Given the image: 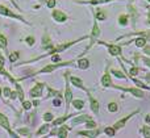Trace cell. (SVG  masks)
<instances>
[{"mask_svg": "<svg viewBox=\"0 0 150 138\" xmlns=\"http://www.w3.org/2000/svg\"><path fill=\"white\" fill-rule=\"evenodd\" d=\"M78 67L82 68V70L88 68V67H90V61H88V59H79V61H78Z\"/></svg>", "mask_w": 150, "mask_h": 138, "instance_id": "9a60e30c", "label": "cell"}, {"mask_svg": "<svg viewBox=\"0 0 150 138\" xmlns=\"http://www.w3.org/2000/svg\"><path fill=\"white\" fill-rule=\"evenodd\" d=\"M16 92H11V99H16Z\"/></svg>", "mask_w": 150, "mask_h": 138, "instance_id": "f6af8a7d", "label": "cell"}, {"mask_svg": "<svg viewBox=\"0 0 150 138\" xmlns=\"http://www.w3.org/2000/svg\"><path fill=\"white\" fill-rule=\"evenodd\" d=\"M70 117H71V116L66 115L65 117L57 118V120H54V121H53V125H54V126H57V125H61V124H62V123H65V121H66V120H69V118H70Z\"/></svg>", "mask_w": 150, "mask_h": 138, "instance_id": "ac0fdd59", "label": "cell"}, {"mask_svg": "<svg viewBox=\"0 0 150 138\" xmlns=\"http://www.w3.org/2000/svg\"><path fill=\"white\" fill-rule=\"evenodd\" d=\"M138 71H140V68H137V67H133V68H130V71H129L130 76H134V75H137V74H138Z\"/></svg>", "mask_w": 150, "mask_h": 138, "instance_id": "4dcf8cb0", "label": "cell"}, {"mask_svg": "<svg viewBox=\"0 0 150 138\" xmlns=\"http://www.w3.org/2000/svg\"><path fill=\"white\" fill-rule=\"evenodd\" d=\"M96 18H98V20H105V15H104L103 11L99 9V12L96 13Z\"/></svg>", "mask_w": 150, "mask_h": 138, "instance_id": "4316f807", "label": "cell"}, {"mask_svg": "<svg viewBox=\"0 0 150 138\" xmlns=\"http://www.w3.org/2000/svg\"><path fill=\"white\" fill-rule=\"evenodd\" d=\"M47 94H49L47 96L52 97V96H58V95H59V92H58V91H54V89H52V88H47Z\"/></svg>", "mask_w": 150, "mask_h": 138, "instance_id": "83f0119b", "label": "cell"}, {"mask_svg": "<svg viewBox=\"0 0 150 138\" xmlns=\"http://www.w3.org/2000/svg\"><path fill=\"white\" fill-rule=\"evenodd\" d=\"M71 62H66V63H58V65H50V66H46V67H44L42 70H40L38 73H36L37 75H41V74H49V73H52V71H54L55 68H58V67H61V66H66V65H70Z\"/></svg>", "mask_w": 150, "mask_h": 138, "instance_id": "7a4b0ae2", "label": "cell"}, {"mask_svg": "<svg viewBox=\"0 0 150 138\" xmlns=\"http://www.w3.org/2000/svg\"><path fill=\"white\" fill-rule=\"evenodd\" d=\"M104 132H105V134H108L109 137H113L115 136V128H107Z\"/></svg>", "mask_w": 150, "mask_h": 138, "instance_id": "f1b7e54d", "label": "cell"}, {"mask_svg": "<svg viewBox=\"0 0 150 138\" xmlns=\"http://www.w3.org/2000/svg\"><path fill=\"white\" fill-rule=\"evenodd\" d=\"M73 105L75 107V109H82L84 107V103H83V100H74Z\"/></svg>", "mask_w": 150, "mask_h": 138, "instance_id": "ffe728a7", "label": "cell"}, {"mask_svg": "<svg viewBox=\"0 0 150 138\" xmlns=\"http://www.w3.org/2000/svg\"><path fill=\"white\" fill-rule=\"evenodd\" d=\"M146 123H150V115L146 116Z\"/></svg>", "mask_w": 150, "mask_h": 138, "instance_id": "7dc6e473", "label": "cell"}, {"mask_svg": "<svg viewBox=\"0 0 150 138\" xmlns=\"http://www.w3.org/2000/svg\"><path fill=\"white\" fill-rule=\"evenodd\" d=\"M23 107H24V109H29L32 107V104L29 101H23Z\"/></svg>", "mask_w": 150, "mask_h": 138, "instance_id": "8d00e7d4", "label": "cell"}, {"mask_svg": "<svg viewBox=\"0 0 150 138\" xmlns=\"http://www.w3.org/2000/svg\"><path fill=\"white\" fill-rule=\"evenodd\" d=\"M145 45H146V38L140 37V38L136 39V46H137V47H144Z\"/></svg>", "mask_w": 150, "mask_h": 138, "instance_id": "d6986e66", "label": "cell"}, {"mask_svg": "<svg viewBox=\"0 0 150 138\" xmlns=\"http://www.w3.org/2000/svg\"><path fill=\"white\" fill-rule=\"evenodd\" d=\"M86 125H87V128H88V129H93V128H96V124L93 123V121H91V120H88Z\"/></svg>", "mask_w": 150, "mask_h": 138, "instance_id": "d6a6232c", "label": "cell"}, {"mask_svg": "<svg viewBox=\"0 0 150 138\" xmlns=\"http://www.w3.org/2000/svg\"><path fill=\"white\" fill-rule=\"evenodd\" d=\"M119 23H120V25H127L128 24V16H125V15H122V16H120L119 17Z\"/></svg>", "mask_w": 150, "mask_h": 138, "instance_id": "cb8c5ba5", "label": "cell"}, {"mask_svg": "<svg viewBox=\"0 0 150 138\" xmlns=\"http://www.w3.org/2000/svg\"><path fill=\"white\" fill-rule=\"evenodd\" d=\"M108 1H113V0H88V1H80L82 4H104Z\"/></svg>", "mask_w": 150, "mask_h": 138, "instance_id": "2e32d148", "label": "cell"}, {"mask_svg": "<svg viewBox=\"0 0 150 138\" xmlns=\"http://www.w3.org/2000/svg\"><path fill=\"white\" fill-rule=\"evenodd\" d=\"M141 132H142V134L145 137H150V126H144Z\"/></svg>", "mask_w": 150, "mask_h": 138, "instance_id": "484cf974", "label": "cell"}, {"mask_svg": "<svg viewBox=\"0 0 150 138\" xmlns=\"http://www.w3.org/2000/svg\"><path fill=\"white\" fill-rule=\"evenodd\" d=\"M40 104V101H38V100H34V101H33V105H34V107H37V105H38Z\"/></svg>", "mask_w": 150, "mask_h": 138, "instance_id": "bcb514c9", "label": "cell"}, {"mask_svg": "<svg viewBox=\"0 0 150 138\" xmlns=\"http://www.w3.org/2000/svg\"><path fill=\"white\" fill-rule=\"evenodd\" d=\"M117 109H119V107H117L116 103H111V104L108 105V111H109V112H117Z\"/></svg>", "mask_w": 150, "mask_h": 138, "instance_id": "d4e9b609", "label": "cell"}, {"mask_svg": "<svg viewBox=\"0 0 150 138\" xmlns=\"http://www.w3.org/2000/svg\"><path fill=\"white\" fill-rule=\"evenodd\" d=\"M0 47L1 49H7V38H5L3 34H0Z\"/></svg>", "mask_w": 150, "mask_h": 138, "instance_id": "603a6c76", "label": "cell"}, {"mask_svg": "<svg viewBox=\"0 0 150 138\" xmlns=\"http://www.w3.org/2000/svg\"><path fill=\"white\" fill-rule=\"evenodd\" d=\"M42 88H44V83H37L36 86L30 89L29 95H30L32 97H40L42 95Z\"/></svg>", "mask_w": 150, "mask_h": 138, "instance_id": "277c9868", "label": "cell"}, {"mask_svg": "<svg viewBox=\"0 0 150 138\" xmlns=\"http://www.w3.org/2000/svg\"><path fill=\"white\" fill-rule=\"evenodd\" d=\"M3 92H4V96L5 97H9L11 96V89L8 88V87H5V88L3 89Z\"/></svg>", "mask_w": 150, "mask_h": 138, "instance_id": "d590c367", "label": "cell"}, {"mask_svg": "<svg viewBox=\"0 0 150 138\" xmlns=\"http://www.w3.org/2000/svg\"><path fill=\"white\" fill-rule=\"evenodd\" d=\"M137 112H138V111H136V112H134V113H132V115L127 116V117H125V118H122V120L117 121V123H116V124H115V125H113L115 130H119V129H121V128H122V126H124V125H125V123H127V121H128V120H129V118H130V117H132V116H133V115H136V113H137Z\"/></svg>", "mask_w": 150, "mask_h": 138, "instance_id": "ba28073f", "label": "cell"}, {"mask_svg": "<svg viewBox=\"0 0 150 138\" xmlns=\"http://www.w3.org/2000/svg\"><path fill=\"white\" fill-rule=\"evenodd\" d=\"M0 126H3V128H4L5 130L9 133L11 137H16V134L11 130V126H9V121H8V118L5 117L4 115H1V113H0Z\"/></svg>", "mask_w": 150, "mask_h": 138, "instance_id": "3957f363", "label": "cell"}, {"mask_svg": "<svg viewBox=\"0 0 150 138\" xmlns=\"http://www.w3.org/2000/svg\"><path fill=\"white\" fill-rule=\"evenodd\" d=\"M53 105H54V107H59V105H61V100L59 99H54V100H53Z\"/></svg>", "mask_w": 150, "mask_h": 138, "instance_id": "f35d334b", "label": "cell"}, {"mask_svg": "<svg viewBox=\"0 0 150 138\" xmlns=\"http://www.w3.org/2000/svg\"><path fill=\"white\" fill-rule=\"evenodd\" d=\"M53 118H54V117H53L52 113H45V115H44V120L45 121H52Z\"/></svg>", "mask_w": 150, "mask_h": 138, "instance_id": "1f68e13d", "label": "cell"}, {"mask_svg": "<svg viewBox=\"0 0 150 138\" xmlns=\"http://www.w3.org/2000/svg\"><path fill=\"white\" fill-rule=\"evenodd\" d=\"M55 5V0H49L47 1V8H54Z\"/></svg>", "mask_w": 150, "mask_h": 138, "instance_id": "74e56055", "label": "cell"}, {"mask_svg": "<svg viewBox=\"0 0 150 138\" xmlns=\"http://www.w3.org/2000/svg\"><path fill=\"white\" fill-rule=\"evenodd\" d=\"M3 65H4V58L0 55V71H1V68H3Z\"/></svg>", "mask_w": 150, "mask_h": 138, "instance_id": "7bdbcfd3", "label": "cell"}, {"mask_svg": "<svg viewBox=\"0 0 150 138\" xmlns=\"http://www.w3.org/2000/svg\"><path fill=\"white\" fill-rule=\"evenodd\" d=\"M17 133L23 134V136H28V134H29V130H28V129H18Z\"/></svg>", "mask_w": 150, "mask_h": 138, "instance_id": "e575fe53", "label": "cell"}, {"mask_svg": "<svg viewBox=\"0 0 150 138\" xmlns=\"http://www.w3.org/2000/svg\"><path fill=\"white\" fill-rule=\"evenodd\" d=\"M0 15H4V16H8V17H12V18H17V20H20L21 23H26L25 20H24L21 16H17L16 13L11 12L8 8H5L4 5H0Z\"/></svg>", "mask_w": 150, "mask_h": 138, "instance_id": "6da1fadb", "label": "cell"}, {"mask_svg": "<svg viewBox=\"0 0 150 138\" xmlns=\"http://www.w3.org/2000/svg\"><path fill=\"white\" fill-rule=\"evenodd\" d=\"M148 1H149V3H150V0H148Z\"/></svg>", "mask_w": 150, "mask_h": 138, "instance_id": "816d5d0a", "label": "cell"}, {"mask_svg": "<svg viewBox=\"0 0 150 138\" xmlns=\"http://www.w3.org/2000/svg\"><path fill=\"white\" fill-rule=\"evenodd\" d=\"M88 120H91V116H88V115L79 116V117H76V118H74V120H73V125H76V124H82V123H87Z\"/></svg>", "mask_w": 150, "mask_h": 138, "instance_id": "30bf717a", "label": "cell"}, {"mask_svg": "<svg viewBox=\"0 0 150 138\" xmlns=\"http://www.w3.org/2000/svg\"><path fill=\"white\" fill-rule=\"evenodd\" d=\"M101 84H103L104 87H109V86H112L111 75H109L108 73H105V74H104V76L101 78Z\"/></svg>", "mask_w": 150, "mask_h": 138, "instance_id": "7c38bea8", "label": "cell"}, {"mask_svg": "<svg viewBox=\"0 0 150 138\" xmlns=\"http://www.w3.org/2000/svg\"><path fill=\"white\" fill-rule=\"evenodd\" d=\"M26 42H28L29 45H33L34 44V38L33 37H28V38H26Z\"/></svg>", "mask_w": 150, "mask_h": 138, "instance_id": "b9f144b4", "label": "cell"}, {"mask_svg": "<svg viewBox=\"0 0 150 138\" xmlns=\"http://www.w3.org/2000/svg\"><path fill=\"white\" fill-rule=\"evenodd\" d=\"M112 74H115V75H116L117 76V78H121V79H124L125 78V75H124V74H122V73H120V71H112Z\"/></svg>", "mask_w": 150, "mask_h": 138, "instance_id": "836d02e7", "label": "cell"}, {"mask_svg": "<svg viewBox=\"0 0 150 138\" xmlns=\"http://www.w3.org/2000/svg\"><path fill=\"white\" fill-rule=\"evenodd\" d=\"M40 1H41V3H44V1H45V0H40Z\"/></svg>", "mask_w": 150, "mask_h": 138, "instance_id": "681fc988", "label": "cell"}, {"mask_svg": "<svg viewBox=\"0 0 150 138\" xmlns=\"http://www.w3.org/2000/svg\"><path fill=\"white\" fill-rule=\"evenodd\" d=\"M55 133L58 134V137H67V128H61Z\"/></svg>", "mask_w": 150, "mask_h": 138, "instance_id": "7402d4cb", "label": "cell"}, {"mask_svg": "<svg viewBox=\"0 0 150 138\" xmlns=\"http://www.w3.org/2000/svg\"><path fill=\"white\" fill-rule=\"evenodd\" d=\"M0 95H1V88H0Z\"/></svg>", "mask_w": 150, "mask_h": 138, "instance_id": "f907efd6", "label": "cell"}, {"mask_svg": "<svg viewBox=\"0 0 150 138\" xmlns=\"http://www.w3.org/2000/svg\"><path fill=\"white\" fill-rule=\"evenodd\" d=\"M53 18H54L55 21L63 23V21L67 20V16H66L63 12H61V11H54V12H53Z\"/></svg>", "mask_w": 150, "mask_h": 138, "instance_id": "8992f818", "label": "cell"}, {"mask_svg": "<svg viewBox=\"0 0 150 138\" xmlns=\"http://www.w3.org/2000/svg\"><path fill=\"white\" fill-rule=\"evenodd\" d=\"M144 53H145V54H148V55H150V46L145 45V46H144Z\"/></svg>", "mask_w": 150, "mask_h": 138, "instance_id": "ab89813d", "label": "cell"}, {"mask_svg": "<svg viewBox=\"0 0 150 138\" xmlns=\"http://www.w3.org/2000/svg\"><path fill=\"white\" fill-rule=\"evenodd\" d=\"M49 132V124H46V125H42V128L40 129L38 132H37V136H41V134H45V133H47Z\"/></svg>", "mask_w": 150, "mask_h": 138, "instance_id": "44dd1931", "label": "cell"}, {"mask_svg": "<svg viewBox=\"0 0 150 138\" xmlns=\"http://www.w3.org/2000/svg\"><path fill=\"white\" fill-rule=\"evenodd\" d=\"M52 61H53V62H57V61H59V57H58V55H53Z\"/></svg>", "mask_w": 150, "mask_h": 138, "instance_id": "ee69618b", "label": "cell"}, {"mask_svg": "<svg viewBox=\"0 0 150 138\" xmlns=\"http://www.w3.org/2000/svg\"><path fill=\"white\" fill-rule=\"evenodd\" d=\"M91 36H92V38H96V37L100 36V29H99L98 24H93V28H92V33H91Z\"/></svg>", "mask_w": 150, "mask_h": 138, "instance_id": "e0dca14e", "label": "cell"}, {"mask_svg": "<svg viewBox=\"0 0 150 138\" xmlns=\"http://www.w3.org/2000/svg\"><path fill=\"white\" fill-rule=\"evenodd\" d=\"M142 62L145 63L146 66H149V67H150V59H149V58H145V57H144V58H142Z\"/></svg>", "mask_w": 150, "mask_h": 138, "instance_id": "60d3db41", "label": "cell"}, {"mask_svg": "<svg viewBox=\"0 0 150 138\" xmlns=\"http://www.w3.org/2000/svg\"><path fill=\"white\" fill-rule=\"evenodd\" d=\"M116 88L121 89V91H124V92H129V94H132L133 96L140 97V99L144 97V92L140 91V89H137V88H121V87H117V86H116Z\"/></svg>", "mask_w": 150, "mask_h": 138, "instance_id": "5b68a950", "label": "cell"}, {"mask_svg": "<svg viewBox=\"0 0 150 138\" xmlns=\"http://www.w3.org/2000/svg\"><path fill=\"white\" fill-rule=\"evenodd\" d=\"M70 82L74 84V86L79 87L80 89H84V91H87V89H86V87L83 86V82H82V79H78V78H75V76H71V78H70Z\"/></svg>", "mask_w": 150, "mask_h": 138, "instance_id": "8fae6325", "label": "cell"}, {"mask_svg": "<svg viewBox=\"0 0 150 138\" xmlns=\"http://www.w3.org/2000/svg\"><path fill=\"white\" fill-rule=\"evenodd\" d=\"M101 44H104V45L108 46L109 53H111L112 55H120L121 54V47L120 46H116V45H108V44H105V42H101Z\"/></svg>", "mask_w": 150, "mask_h": 138, "instance_id": "9c48e42d", "label": "cell"}, {"mask_svg": "<svg viewBox=\"0 0 150 138\" xmlns=\"http://www.w3.org/2000/svg\"><path fill=\"white\" fill-rule=\"evenodd\" d=\"M18 59V53H12V54L9 55V61L11 62H15V61Z\"/></svg>", "mask_w": 150, "mask_h": 138, "instance_id": "f546056e", "label": "cell"}, {"mask_svg": "<svg viewBox=\"0 0 150 138\" xmlns=\"http://www.w3.org/2000/svg\"><path fill=\"white\" fill-rule=\"evenodd\" d=\"M11 1H12V3H13V5H16V7H17V8H18V5H17V4H16V1H15V0H11Z\"/></svg>", "mask_w": 150, "mask_h": 138, "instance_id": "c3c4849f", "label": "cell"}, {"mask_svg": "<svg viewBox=\"0 0 150 138\" xmlns=\"http://www.w3.org/2000/svg\"><path fill=\"white\" fill-rule=\"evenodd\" d=\"M65 97H66V104H67V107H66V111H69V105H70V103H71V97H73V95H71V89H70V87H66V95H65Z\"/></svg>", "mask_w": 150, "mask_h": 138, "instance_id": "4fadbf2b", "label": "cell"}, {"mask_svg": "<svg viewBox=\"0 0 150 138\" xmlns=\"http://www.w3.org/2000/svg\"><path fill=\"white\" fill-rule=\"evenodd\" d=\"M100 133V130H86V132H79L80 136H87V137H96Z\"/></svg>", "mask_w": 150, "mask_h": 138, "instance_id": "5bb4252c", "label": "cell"}, {"mask_svg": "<svg viewBox=\"0 0 150 138\" xmlns=\"http://www.w3.org/2000/svg\"><path fill=\"white\" fill-rule=\"evenodd\" d=\"M88 99H90V103H91V109H92V112L95 113V115H99V107H100L99 101H96V100L93 99V97L91 96L90 94H88Z\"/></svg>", "mask_w": 150, "mask_h": 138, "instance_id": "52a82bcc", "label": "cell"}]
</instances>
